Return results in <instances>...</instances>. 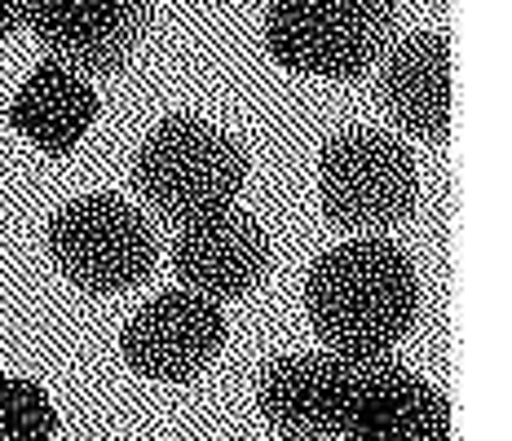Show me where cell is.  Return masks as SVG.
<instances>
[{"mask_svg": "<svg viewBox=\"0 0 512 441\" xmlns=\"http://www.w3.org/2000/svg\"><path fill=\"white\" fill-rule=\"evenodd\" d=\"M256 406L265 424L287 441L340 437L354 406V362L349 353H283L256 380Z\"/></svg>", "mask_w": 512, "mask_h": 441, "instance_id": "obj_9", "label": "cell"}, {"mask_svg": "<svg viewBox=\"0 0 512 441\" xmlns=\"http://www.w3.org/2000/svg\"><path fill=\"white\" fill-rule=\"evenodd\" d=\"M318 203L340 230H393L420 203L415 155L384 128H340L318 150Z\"/></svg>", "mask_w": 512, "mask_h": 441, "instance_id": "obj_4", "label": "cell"}, {"mask_svg": "<svg viewBox=\"0 0 512 441\" xmlns=\"http://www.w3.org/2000/svg\"><path fill=\"white\" fill-rule=\"evenodd\" d=\"M173 274L181 287L226 305L261 287V278L270 274V239L261 221L234 203L204 212V217L177 225Z\"/></svg>", "mask_w": 512, "mask_h": 441, "instance_id": "obj_10", "label": "cell"}, {"mask_svg": "<svg viewBox=\"0 0 512 441\" xmlns=\"http://www.w3.org/2000/svg\"><path fill=\"white\" fill-rule=\"evenodd\" d=\"M420 278L411 256L380 234L323 252L305 278V314L323 349L384 353L411 331Z\"/></svg>", "mask_w": 512, "mask_h": 441, "instance_id": "obj_1", "label": "cell"}, {"mask_svg": "<svg viewBox=\"0 0 512 441\" xmlns=\"http://www.w3.org/2000/svg\"><path fill=\"white\" fill-rule=\"evenodd\" d=\"M27 23V0H0V36L18 31Z\"/></svg>", "mask_w": 512, "mask_h": 441, "instance_id": "obj_14", "label": "cell"}, {"mask_svg": "<svg viewBox=\"0 0 512 441\" xmlns=\"http://www.w3.org/2000/svg\"><path fill=\"white\" fill-rule=\"evenodd\" d=\"M58 433V411L49 393L23 375H0V441H49Z\"/></svg>", "mask_w": 512, "mask_h": 441, "instance_id": "obj_13", "label": "cell"}, {"mask_svg": "<svg viewBox=\"0 0 512 441\" xmlns=\"http://www.w3.org/2000/svg\"><path fill=\"white\" fill-rule=\"evenodd\" d=\"M380 106L407 137L442 146L451 137V36L411 31L380 58Z\"/></svg>", "mask_w": 512, "mask_h": 441, "instance_id": "obj_11", "label": "cell"}, {"mask_svg": "<svg viewBox=\"0 0 512 441\" xmlns=\"http://www.w3.org/2000/svg\"><path fill=\"white\" fill-rule=\"evenodd\" d=\"M398 40L393 0H270L265 49L279 67L318 80H362Z\"/></svg>", "mask_w": 512, "mask_h": 441, "instance_id": "obj_3", "label": "cell"}, {"mask_svg": "<svg viewBox=\"0 0 512 441\" xmlns=\"http://www.w3.org/2000/svg\"><path fill=\"white\" fill-rule=\"evenodd\" d=\"M226 344V309L217 300L173 287V292L146 300L120 331L124 362L146 380L186 384L212 367Z\"/></svg>", "mask_w": 512, "mask_h": 441, "instance_id": "obj_7", "label": "cell"}, {"mask_svg": "<svg viewBox=\"0 0 512 441\" xmlns=\"http://www.w3.org/2000/svg\"><path fill=\"white\" fill-rule=\"evenodd\" d=\"M98 120V89L62 62H40L9 102V124L40 155H71Z\"/></svg>", "mask_w": 512, "mask_h": 441, "instance_id": "obj_12", "label": "cell"}, {"mask_svg": "<svg viewBox=\"0 0 512 441\" xmlns=\"http://www.w3.org/2000/svg\"><path fill=\"white\" fill-rule=\"evenodd\" d=\"M354 406L340 428L345 441H451V402L437 384L420 380L384 353H349Z\"/></svg>", "mask_w": 512, "mask_h": 441, "instance_id": "obj_8", "label": "cell"}, {"mask_svg": "<svg viewBox=\"0 0 512 441\" xmlns=\"http://www.w3.org/2000/svg\"><path fill=\"white\" fill-rule=\"evenodd\" d=\"M45 243L53 265L89 296H120L146 283L159 261L155 225L120 195L71 199L49 221Z\"/></svg>", "mask_w": 512, "mask_h": 441, "instance_id": "obj_5", "label": "cell"}, {"mask_svg": "<svg viewBox=\"0 0 512 441\" xmlns=\"http://www.w3.org/2000/svg\"><path fill=\"white\" fill-rule=\"evenodd\" d=\"M155 23V0H27V27L49 62L84 80L120 75Z\"/></svg>", "mask_w": 512, "mask_h": 441, "instance_id": "obj_6", "label": "cell"}, {"mask_svg": "<svg viewBox=\"0 0 512 441\" xmlns=\"http://www.w3.org/2000/svg\"><path fill=\"white\" fill-rule=\"evenodd\" d=\"M248 181V150L226 128L199 115H168L142 137L133 159L137 195L155 217L186 225L204 212L230 208Z\"/></svg>", "mask_w": 512, "mask_h": 441, "instance_id": "obj_2", "label": "cell"}]
</instances>
